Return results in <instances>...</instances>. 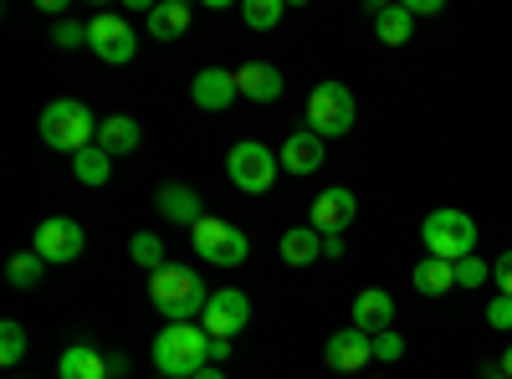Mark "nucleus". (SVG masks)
<instances>
[{"label": "nucleus", "instance_id": "f257e3e1", "mask_svg": "<svg viewBox=\"0 0 512 379\" xmlns=\"http://www.w3.org/2000/svg\"><path fill=\"white\" fill-rule=\"evenodd\" d=\"M154 364L169 379H195L200 369H210V333L200 323H169V328H159Z\"/></svg>", "mask_w": 512, "mask_h": 379}, {"label": "nucleus", "instance_id": "f03ea898", "mask_svg": "<svg viewBox=\"0 0 512 379\" xmlns=\"http://www.w3.org/2000/svg\"><path fill=\"white\" fill-rule=\"evenodd\" d=\"M149 303H154L169 323H200V313H205V303H210V292H205V282H200L190 267H175V262H169L164 272L149 277Z\"/></svg>", "mask_w": 512, "mask_h": 379}, {"label": "nucleus", "instance_id": "7ed1b4c3", "mask_svg": "<svg viewBox=\"0 0 512 379\" xmlns=\"http://www.w3.org/2000/svg\"><path fill=\"white\" fill-rule=\"evenodd\" d=\"M41 144L62 149V154H82L98 144V118L88 113V103L77 98H57L47 113H41Z\"/></svg>", "mask_w": 512, "mask_h": 379}, {"label": "nucleus", "instance_id": "20e7f679", "mask_svg": "<svg viewBox=\"0 0 512 379\" xmlns=\"http://www.w3.org/2000/svg\"><path fill=\"white\" fill-rule=\"evenodd\" d=\"M420 241L441 262H466V257H477V221L466 216V210H456V205H441V210L425 216Z\"/></svg>", "mask_w": 512, "mask_h": 379}, {"label": "nucleus", "instance_id": "39448f33", "mask_svg": "<svg viewBox=\"0 0 512 379\" xmlns=\"http://www.w3.org/2000/svg\"><path fill=\"white\" fill-rule=\"evenodd\" d=\"M354 118H359V108H354V93L344 88V82H318L313 98H308L313 134H318L323 144H328V139H344V134L354 129Z\"/></svg>", "mask_w": 512, "mask_h": 379}, {"label": "nucleus", "instance_id": "423d86ee", "mask_svg": "<svg viewBox=\"0 0 512 379\" xmlns=\"http://www.w3.org/2000/svg\"><path fill=\"white\" fill-rule=\"evenodd\" d=\"M190 241H195V257L210 267H241L251 257V241L231 221H216V216H200L190 226Z\"/></svg>", "mask_w": 512, "mask_h": 379}, {"label": "nucleus", "instance_id": "0eeeda50", "mask_svg": "<svg viewBox=\"0 0 512 379\" xmlns=\"http://www.w3.org/2000/svg\"><path fill=\"white\" fill-rule=\"evenodd\" d=\"M277 164H282V159H277L267 144L241 139V144H231V154H226V175H231V185L246 190V195H267L272 180H277Z\"/></svg>", "mask_w": 512, "mask_h": 379}, {"label": "nucleus", "instance_id": "6e6552de", "mask_svg": "<svg viewBox=\"0 0 512 379\" xmlns=\"http://www.w3.org/2000/svg\"><path fill=\"white\" fill-rule=\"evenodd\" d=\"M82 246H88V236H82V226H77L72 216H47V221L36 226V241H31L36 257H47V267L77 262Z\"/></svg>", "mask_w": 512, "mask_h": 379}, {"label": "nucleus", "instance_id": "1a4fd4ad", "mask_svg": "<svg viewBox=\"0 0 512 379\" xmlns=\"http://www.w3.org/2000/svg\"><path fill=\"white\" fill-rule=\"evenodd\" d=\"M88 47H93L108 67H123V62H134L139 36H134V26H128L123 16L103 11V16H93V21H88Z\"/></svg>", "mask_w": 512, "mask_h": 379}, {"label": "nucleus", "instance_id": "9d476101", "mask_svg": "<svg viewBox=\"0 0 512 379\" xmlns=\"http://www.w3.org/2000/svg\"><path fill=\"white\" fill-rule=\"evenodd\" d=\"M251 323V298L236 287H216L210 292V303L200 313V328L210 333V339H236V333Z\"/></svg>", "mask_w": 512, "mask_h": 379}, {"label": "nucleus", "instance_id": "9b49d317", "mask_svg": "<svg viewBox=\"0 0 512 379\" xmlns=\"http://www.w3.org/2000/svg\"><path fill=\"white\" fill-rule=\"evenodd\" d=\"M323 364L333 374H359V369L374 364V339H369L364 328H338L333 339L323 344Z\"/></svg>", "mask_w": 512, "mask_h": 379}, {"label": "nucleus", "instance_id": "f8f14e48", "mask_svg": "<svg viewBox=\"0 0 512 379\" xmlns=\"http://www.w3.org/2000/svg\"><path fill=\"white\" fill-rule=\"evenodd\" d=\"M354 216H359V200H354V190H344V185H333V190H323L318 200H313V231L318 236H344L349 226H354Z\"/></svg>", "mask_w": 512, "mask_h": 379}, {"label": "nucleus", "instance_id": "ddd939ff", "mask_svg": "<svg viewBox=\"0 0 512 379\" xmlns=\"http://www.w3.org/2000/svg\"><path fill=\"white\" fill-rule=\"evenodd\" d=\"M190 98H195V108H205V113H226V108L241 98V93H236V72H221V67L195 72Z\"/></svg>", "mask_w": 512, "mask_h": 379}, {"label": "nucleus", "instance_id": "4468645a", "mask_svg": "<svg viewBox=\"0 0 512 379\" xmlns=\"http://www.w3.org/2000/svg\"><path fill=\"white\" fill-rule=\"evenodd\" d=\"M236 93L246 103H277L282 98V72L272 62H241L236 67Z\"/></svg>", "mask_w": 512, "mask_h": 379}, {"label": "nucleus", "instance_id": "2eb2a0df", "mask_svg": "<svg viewBox=\"0 0 512 379\" xmlns=\"http://www.w3.org/2000/svg\"><path fill=\"white\" fill-rule=\"evenodd\" d=\"M354 328H364L369 339L384 328H395V298L384 287H364L359 298H354Z\"/></svg>", "mask_w": 512, "mask_h": 379}, {"label": "nucleus", "instance_id": "dca6fc26", "mask_svg": "<svg viewBox=\"0 0 512 379\" xmlns=\"http://www.w3.org/2000/svg\"><path fill=\"white\" fill-rule=\"evenodd\" d=\"M369 21H374V36L384 41V47H405V41L415 36V16L405 11V0H395V6L369 0Z\"/></svg>", "mask_w": 512, "mask_h": 379}, {"label": "nucleus", "instance_id": "f3484780", "mask_svg": "<svg viewBox=\"0 0 512 379\" xmlns=\"http://www.w3.org/2000/svg\"><path fill=\"white\" fill-rule=\"evenodd\" d=\"M318 164H323V139L313 129H297L282 139V170L287 175H313Z\"/></svg>", "mask_w": 512, "mask_h": 379}, {"label": "nucleus", "instance_id": "a211bd4d", "mask_svg": "<svg viewBox=\"0 0 512 379\" xmlns=\"http://www.w3.org/2000/svg\"><path fill=\"white\" fill-rule=\"evenodd\" d=\"M154 205H159V216L175 221V226H195V221L205 216L200 195H195L190 185H164V190H154Z\"/></svg>", "mask_w": 512, "mask_h": 379}, {"label": "nucleus", "instance_id": "6ab92c4d", "mask_svg": "<svg viewBox=\"0 0 512 379\" xmlns=\"http://www.w3.org/2000/svg\"><path fill=\"white\" fill-rule=\"evenodd\" d=\"M139 144H144V129H139L128 113H113V118L98 123V149H103V154L118 159V154H134Z\"/></svg>", "mask_w": 512, "mask_h": 379}, {"label": "nucleus", "instance_id": "aec40b11", "mask_svg": "<svg viewBox=\"0 0 512 379\" xmlns=\"http://www.w3.org/2000/svg\"><path fill=\"white\" fill-rule=\"evenodd\" d=\"M57 374H62V379H113L108 359H103L93 344H72V349H62Z\"/></svg>", "mask_w": 512, "mask_h": 379}, {"label": "nucleus", "instance_id": "412c9836", "mask_svg": "<svg viewBox=\"0 0 512 379\" xmlns=\"http://www.w3.org/2000/svg\"><path fill=\"white\" fill-rule=\"evenodd\" d=\"M190 21H195V11L185 6V0H159V6L149 11V36L154 41H175V36H185Z\"/></svg>", "mask_w": 512, "mask_h": 379}, {"label": "nucleus", "instance_id": "4be33fe9", "mask_svg": "<svg viewBox=\"0 0 512 379\" xmlns=\"http://www.w3.org/2000/svg\"><path fill=\"white\" fill-rule=\"evenodd\" d=\"M410 282H415V292H420V298H441V292H451V287H456V262L425 257V262L410 272Z\"/></svg>", "mask_w": 512, "mask_h": 379}, {"label": "nucleus", "instance_id": "5701e85b", "mask_svg": "<svg viewBox=\"0 0 512 379\" xmlns=\"http://www.w3.org/2000/svg\"><path fill=\"white\" fill-rule=\"evenodd\" d=\"M277 251H282L287 267H308V262L323 257V236H318L313 226H297V231H287V236L277 241Z\"/></svg>", "mask_w": 512, "mask_h": 379}, {"label": "nucleus", "instance_id": "b1692460", "mask_svg": "<svg viewBox=\"0 0 512 379\" xmlns=\"http://www.w3.org/2000/svg\"><path fill=\"white\" fill-rule=\"evenodd\" d=\"M72 175L88 185V190L108 185V180H113V154H103L98 144H93V149H82V154H72Z\"/></svg>", "mask_w": 512, "mask_h": 379}, {"label": "nucleus", "instance_id": "393cba45", "mask_svg": "<svg viewBox=\"0 0 512 379\" xmlns=\"http://www.w3.org/2000/svg\"><path fill=\"white\" fill-rule=\"evenodd\" d=\"M41 272H47V257H36V251H16V257L6 262V282L21 287V292H31L41 282Z\"/></svg>", "mask_w": 512, "mask_h": 379}, {"label": "nucleus", "instance_id": "a878e982", "mask_svg": "<svg viewBox=\"0 0 512 379\" xmlns=\"http://www.w3.org/2000/svg\"><path fill=\"white\" fill-rule=\"evenodd\" d=\"M128 257H134V262H139V267H144L149 277L169 267V262H164V241H159L154 231H139L134 241H128Z\"/></svg>", "mask_w": 512, "mask_h": 379}, {"label": "nucleus", "instance_id": "bb28decb", "mask_svg": "<svg viewBox=\"0 0 512 379\" xmlns=\"http://www.w3.org/2000/svg\"><path fill=\"white\" fill-rule=\"evenodd\" d=\"M282 16H287V0H246V6H241V21L251 31H272Z\"/></svg>", "mask_w": 512, "mask_h": 379}, {"label": "nucleus", "instance_id": "cd10ccee", "mask_svg": "<svg viewBox=\"0 0 512 379\" xmlns=\"http://www.w3.org/2000/svg\"><path fill=\"white\" fill-rule=\"evenodd\" d=\"M21 359H26V328L16 318H6V323H0V364L16 369Z\"/></svg>", "mask_w": 512, "mask_h": 379}, {"label": "nucleus", "instance_id": "c85d7f7f", "mask_svg": "<svg viewBox=\"0 0 512 379\" xmlns=\"http://www.w3.org/2000/svg\"><path fill=\"white\" fill-rule=\"evenodd\" d=\"M400 354H405V339H400L395 328L374 333V364H400Z\"/></svg>", "mask_w": 512, "mask_h": 379}, {"label": "nucleus", "instance_id": "c756f323", "mask_svg": "<svg viewBox=\"0 0 512 379\" xmlns=\"http://www.w3.org/2000/svg\"><path fill=\"white\" fill-rule=\"evenodd\" d=\"M52 41H57L62 52H77V47H88V26H82V21H57L52 26Z\"/></svg>", "mask_w": 512, "mask_h": 379}, {"label": "nucleus", "instance_id": "7c9ffc66", "mask_svg": "<svg viewBox=\"0 0 512 379\" xmlns=\"http://www.w3.org/2000/svg\"><path fill=\"white\" fill-rule=\"evenodd\" d=\"M492 277V267L482 262V257H466V262H456V287H482Z\"/></svg>", "mask_w": 512, "mask_h": 379}, {"label": "nucleus", "instance_id": "2f4dec72", "mask_svg": "<svg viewBox=\"0 0 512 379\" xmlns=\"http://www.w3.org/2000/svg\"><path fill=\"white\" fill-rule=\"evenodd\" d=\"M492 282H497L502 298H512V251H502V257L492 262Z\"/></svg>", "mask_w": 512, "mask_h": 379}, {"label": "nucleus", "instance_id": "473e14b6", "mask_svg": "<svg viewBox=\"0 0 512 379\" xmlns=\"http://www.w3.org/2000/svg\"><path fill=\"white\" fill-rule=\"evenodd\" d=\"M487 323L492 328H512V298H502V292H497V298L487 303Z\"/></svg>", "mask_w": 512, "mask_h": 379}, {"label": "nucleus", "instance_id": "72a5a7b5", "mask_svg": "<svg viewBox=\"0 0 512 379\" xmlns=\"http://www.w3.org/2000/svg\"><path fill=\"white\" fill-rule=\"evenodd\" d=\"M405 11H410V16H436L441 0H405Z\"/></svg>", "mask_w": 512, "mask_h": 379}, {"label": "nucleus", "instance_id": "f704fd0d", "mask_svg": "<svg viewBox=\"0 0 512 379\" xmlns=\"http://www.w3.org/2000/svg\"><path fill=\"white\" fill-rule=\"evenodd\" d=\"M344 251H349V246H344V236H323V257H328V262H338Z\"/></svg>", "mask_w": 512, "mask_h": 379}, {"label": "nucleus", "instance_id": "c9c22d12", "mask_svg": "<svg viewBox=\"0 0 512 379\" xmlns=\"http://www.w3.org/2000/svg\"><path fill=\"white\" fill-rule=\"evenodd\" d=\"M231 359V339H210V364H226Z\"/></svg>", "mask_w": 512, "mask_h": 379}, {"label": "nucleus", "instance_id": "e433bc0d", "mask_svg": "<svg viewBox=\"0 0 512 379\" xmlns=\"http://www.w3.org/2000/svg\"><path fill=\"white\" fill-rule=\"evenodd\" d=\"M497 369H502V374H507V379H512V349H507V354H502V364H497Z\"/></svg>", "mask_w": 512, "mask_h": 379}, {"label": "nucleus", "instance_id": "4c0bfd02", "mask_svg": "<svg viewBox=\"0 0 512 379\" xmlns=\"http://www.w3.org/2000/svg\"><path fill=\"white\" fill-rule=\"evenodd\" d=\"M195 379H226V374H221V369H200Z\"/></svg>", "mask_w": 512, "mask_h": 379}, {"label": "nucleus", "instance_id": "58836bf2", "mask_svg": "<svg viewBox=\"0 0 512 379\" xmlns=\"http://www.w3.org/2000/svg\"><path fill=\"white\" fill-rule=\"evenodd\" d=\"M482 379H507V374H502V369H487V374H482Z\"/></svg>", "mask_w": 512, "mask_h": 379}, {"label": "nucleus", "instance_id": "ea45409f", "mask_svg": "<svg viewBox=\"0 0 512 379\" xmlns=\"http://www.w3.org/2000/svg\"><path fill=\"white\" fill-rule=\"evenodd\" d=\"M159 379H169V374H159Z\"/></svg>", "mask_w": 512, "mask_h": 379}]
</instances>
